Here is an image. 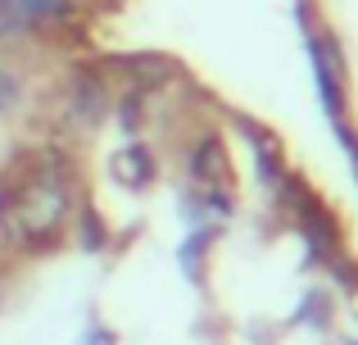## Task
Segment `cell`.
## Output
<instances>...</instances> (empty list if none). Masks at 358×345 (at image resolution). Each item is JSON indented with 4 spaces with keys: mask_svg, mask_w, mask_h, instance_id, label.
<instances>
[{
    "mask_svg": "<svg viewBox=\"0 0 358 345\" xmlns=\"http://www.w3.org/2000/svg\"><path fill=\"white\" fill-rule=\"evenodd\" d=\"M105 82L91 78V73H78V78L69 82V118L73 127H96L100 118H105Z\"/></svg>",
    "mask_w": 358,
    "mask_h": 345,
    "instance_id": "obj_1",
    "label": "cell"
},
{
    "mask_svg": "<svg viewBox=\"0 0 358 345\" xmlns=\"http://www.w3.org/2000/svg\"><path fill=\"white\" fill-rule=\"evenodd\" d=\"M109 173H114L122 186H145L150 177H155V160H150L145 146H122L114 160H109Z\"/></svg>",
    "mask_w": 358,
    "mask_h": 345,
    "instance_id": "obj_2",
    "label": "cell"
},
{
    "mask_svg": "<svg viewBox=\"0 0 358 345\" xmlns=\"http://www.w3.org/2000/svg\"><path fill=\"white\" fill-rule=\"evenodd\" d=\"M18 5V14H23V23L32 27H59V23H69L73 14H78V0H14Z\"/></svg>",
    "mask_w": 358,
    "mask_h": 345,
    "instance_id": "obj_3",
    "label": "cell"
},
{
    "mask_svg": "<svg viewBox=\"0 0 358 345\" xmlns=\"http://www.w3.org/2000/svg\"><path fill=\"white\" fill-rule=\"evenodd\" d=\"M122 73H127L131 82H136L141 91L145 87H159V82L173 78V64L164 59V55H122V59H114Z\"/></svg>",
    "mask_w": 358,
    "mask_h": 345,
    "instance_id": "obj_4",
    "label": "cell"
},
{
    "mask_svg": "<svg viewBox=\"0 0 358 345\" xmlns=\"http://www.w3.org/2000/svg\"><path fill=\"white\" fill-rule=\"evenodd\" d=\"M32 27L23 23V14H18L14 0H0V41H18V36H27Z\"/></svg>",
    "mask_w": 358,
    "mask_h": 345,
    "instance_id": "obj_5",
    "label": "cell"
},
{
    "mask_svg": "<svg viewBox=\"0 0 358 345\" xmlns=\"http://www.w3.org/2000/svg\"><path fill=\"white\" fill-rule=\"evenodd\" d=\"M191 169H195V177H227V164H222V155H218V146H213V141L195 150Z\"/></svg>",
    "mask_w": 358,
    "mask_h": 345,
    "instance_id": "obj_6",
    "label": "cell"
},
{
    "mask_svg": "<svg viewBox=\"0 0 358 345\" xmlns=\"http://www.w3.org/2000/svg\"><path fill=\"white\" fill-rule=\"evenodd\" d=\"M18 100H23V78L14 69H0V114H9Z\"/></svg>",
    "mask_w": 358,
    "mask_h": 345,
    "instance_id": "obj_7",
    "label": "cell"
},
{
    "mask_svg": "<svg viewBox=\"0 0 358 345\" xmlns=\"http://www.w3.org/2000/svg\"><path fill=\"white\" fill-rule=\"evenodd\" d=\"M118 123L127 127V132H136V123H141V100H122V109H118Z\"/></svg>",
    "mask_w": 358,
    "mask_h": 345,
    "instance_id": "obj_8",
    "label": "cell"
}]
</instances>
